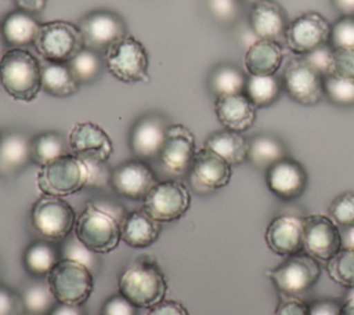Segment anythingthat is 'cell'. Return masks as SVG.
Segmentation results:
<instances>
[{
  "mask_svg": "<svg viewBox=\"0 0 354 315\" xmlns=\"http://www.w3.org/2000/svg\"><path fill=\"white\" fill-rule=\"evenodd\" d=\"M282 80L275 75L270 76H248L245 94L256 108H266L272 105L281 94Z\"/></svg>",
  "mask_w": 354,
  "mask_h": 315,
  "instance_id": "d6a6232c",
  "label": "cell"
},
{
  "mask_svg": "<svg viewBox=\"0 0 354 315\" xmlns=\"http://www.w3.org/2000/svg\"><path fill=\"white\" fill-rule=\"evenodd\" d=\"M68 146L71 153L79 158L102 162H106L113 152V144L108 133L93 122L76 123L68 135Z\"/></svg>",
  "mask_w": 354,
  "mask_h": 315,
  "instance_id": "e0dca14e",
  "label": "cell"
},
{
  "mask_svg": "<svg viewBox=\"0 0 354 315\" xmlns=\"http://www.w3.org/2000/svg\"><path fill=\"white\" fill-rule=\"evenodd\" d=\"M156 182L152 167L140 159L126 160L116 166L111 171L109 181L118 195L131 200H144Z\"/></svg>",
  "mask_w": 354,
  "mask_h": 315,
  "instance_id": "2e32d148",
  "label": "cell"
},
{
  "mask_svg": "<svg viewBox=\"0 0 354 315\" xmlns=\"http://www.w3.org/2000/svg\"><path fill=\"white\" fill-rule=\"evenodd\" d=\"M118 289L134 307L151 308L165 298L167 280L155 261L137 258L119 275Z\"/></svg>",
  "mask_w": 354,
  "mask_h": 315,
  "instance_id": "7a4b0ae2",
  "label": "cell"
},
{
  "mask_svg": "<svg viewBox=\"0 0 354 315\" xmlns=\"http://www.w3.org/2000/svg\"><path fill=\"white\" fill-rule=\"evenodd\" d=\"M36 184L43 195L64 198L87 187V167L79 156L65 153L40 166Z\"/></svg>",
  "mask_w": 354,
  "mask_h": 315,
  "instance_id": "8992f818",
  "label": "cell"
},
{
  "mask_svg": "<svg viewBox=\"0 0 354 315\" xmlns=\"http://www.w3.org/2000/svg\"><path fill=\"white\" fill-rule=\"evenodd\" d=\"M48 315H84V311L82 309V305H69V304L57 303L53 307V309L48 312Z\"/></svg>",
  "mask_w": 354,
  "mask_h": 315,
  "instance_id": "f5cc1de1",
  "label": "cell"
},
{
  "mask_svg": "<svg viewBox=\"0 0 354 315\" xmlns=\"http://www.w3.org/2000/svg\"><path fill=\"white\" fill-rule=\"evenodd\" d=\"M106 69L123 83L149 82V57L142 43L131 35L113 41L102 52Z\"/></svg>",
  "mask_w": 354,
  "mask_h": 315,
  "instance_id": "5b68a950",
  "label": "cell"
},
{
  "mask_svg": "<svg viewBox=\"0 0 354 315\" xmlns=\"http://www.w3.org/2000/svg\"><path fill=\"white\" fill-rule=\"evenodd\" d=\"M160 232V222L144 210L130 211L120 220V239L134 249L151 246L158 240Z\"/></svg>",
  "mask_w": 354,
  "mask_h": 315,
  "instance_id": "cb8c5ba5",
  "label": "cell"
},
{
  "mask_svg": "<svg viewBox=\"0 0 354 315\" xmlns=\"http://www.w3.org/2000/svg\"><path fill=\"white\" fill-rule=\"evenodd\" d=\"M169 124L159 115H145L138 119L130 133V148L134 155L148 159L159 155Z\"/></svg>",
  "mask_w": 354,
  "mask_h": 315,
  "instance_id": "7402d4cb",
  "label": "cell"
},
{
  "mask_svg": "<svg viewBox=\"0 0 354 315\" xmlns=\"http://www.w3.org/2000/svg\"><path fill=\"white\" fill-rule=\"evenodd\" d=\"M68 65L79 84H88L101 75L105 62L98 51L84 47L68 62Z\"/></svg>",
  "mask_w": 354,
  "mask_h": 315,
  "instance_id": "e575fe53",
  "label": "cell"
},
{
  "mask_svg": "<svg viewBox=\"0 0 354 315\" xmlns=\"http://www.w3.org/2000/svg\"><path fill=\"white\" fill-rule=\"evenodd\" d=\"M340 305L333 300H319L310 305V315H339Z\"/></svg>",
  "mask_w": 354,
  "mask_h": 315,
  "instance_id": "f907efd6",
  "label": "cell"
},
{
  "mask_svg": "<svg viewBox=\"0 0 354 315\" xmlns=\"http://www.w3.org/2000/svg\"><path fill=\"white\" fill-rule=\"evenodd\" d=\"M147 315H189L188 309L176 300H162L148 308Z\"/></svg>",
  "mask_w": 354,
  "mask_h": 315,
  "instance_id": "681fc988",
  "label": "cell"
},
{
  "mask_svg": "<svg viewBox=\"0 0 354 315\" xmlns=\"http://www.w3.org/2000/svg\"><path fill=\"white\" fill-rule=\"evenodd\" d=\"M304 249L318 261L328 262L342 247L343 238L339 227L329 216L310 214L303 217Z\"/></svg>",
  "mask_w": 354,
  "mask_h": 315,
  "instance_id": "4fadbf2b",
  "label": "cell"
},
{
  "mask_svg": "<svg viewBox=\"0 0 354 315\" xmlns=\"http://www.w3.org/2000/svg\"><path fill=\"white\" fill-rule=\"evenodd\" d=\"M257 108L245 93L232 95H220L214 101V112L218 122L236 133L249 130L256 122Z\"/></svg>",
  "mask_w": 354,
  "mask_h": 315,
  "instance_id": "603a6c76",
  "label": "cell"
},
{
  "mask_svg": "<svg viewBox=\"0 0 354 315\" xmlns=\"http://www.w3.org/2000/svg\"><path fill=\"white\" fill-rule=\"evenodd\" d=\"M69 146L64 137L55 131H44L30 141V158L39 166H43L68 152Z\"/></svg>",
  "mask_w": 354,
  "mask_h": 315,
  "instance_id": "836d02e7",
  "label": "cell"
},
{
  "mask_svg": "<svg viewBox=\"0 0 354 315\" xmlns=\"http://www.w3.org/2000/svg\"><path fill=\"white\" fill-rule=\"evenodd\" d=\"M196 153L195 135L184 124H169L163 146L159 152L163 166L174 173L183 174L189 170Z\"/></svg>",
  "mask_w": 354,
  "mask_h": 315,
  "instance_id": "ac0fdd59",
  "label": "cell"
},
{
  "mask_svg": "<svg viewBox=\"0 0 354 315\" xmlns=\"http://www.w3.org/2000/svg\"><path fill=\"white\" fill-rule=\"evenodd\" d=\"M22 301L8 287L0 285V315H18Z\"/></svg>",
  "mask_w": 354,
  "mask_h": 315,
  "instance_id": "c3c4849f",
  "label": "cell"
},
{
  "mask_svg": "<svg viewBox=\"0 0 354 315\" xmlns=\"http://www.w3.org/2000/svg\"><path fill=\"white\" fill-rule=\"evenodd\" d=\"M191 206V192L180 181H158L142 200V210L159 222L181 218Z\"/></svg>",
  "mask_w": 354,
  "mask_h": 315,
  "instance_id": "30bf717a",
  "label": "cell"
},
{
  "mask_svg": "<svg viewBox=\"0 0 354 315\" xmlns=\"http://www.w3.org/2000/svg\"><path fill=\"white\" fill-rule=\"evenodd\" d=\"M243 1H246V3H252V4H254V3H257L259 0H243Z\"/></svg>",
  "mask_w": 354,
  "mask_h": 315,
  "instance_id": "9f6ffc18",
  "label": "cell"
},
{
  "mask_svg": "<svg viewBox=\"0 0 354 315\" xmlns=\"http://www.w3.org/2000/svg\"><path fill=\"white\" fill-rule=\"evenodd\" d=\"M189 182L198 192H212L225 187L232 177V166L209 148L196 151L189 166Z\"/></svg>",
  "mask_w": 354,
  "mask_h": 315,
  "instance_id": "9a60e30c",
  "label": "cell"
},
{
  "mask_svg": "<svg viewBox=\"0 0 354 315\" xmlns=\"http://www.w3.org/2000/svg\"><path fill=\"white\" fill-rule=\"evenodd\" d=\"M325 97L340 106L354 105V82L335 76H324Z\"/></svg>",
  "mask_w": 354,
  "mask_h": 315,
  "instance_id": "74e56055",
  "label": "cell"
},
{
  "mask_svg": "<svg viewBox=\"0 0 354 315\" xmlns=\"http://www.w3.org/2000/svg\"><path fill=\"white\" fill-rule=\"evenodd\" d=\"M0 84L12 99L33 101L41 90V62L28 50H7L0 59Z\"/></svg>",
  "mask_w": 354,
  "mask_h": 315,
  "instance_id": "6da1fadb",
  "label": "cell"
},
{
  "mask_svg": "<svg viewBox=\"0 0 354 315\" xmlns=\"http://www.w3.org/2000/svg\"><path fill=\"white\" fill-rule=\"evenodd\" d=\"M289 22L286 11L275 0H259L252 4L249 26L257 39L285 43Z\"/></svg>",
  "mask_w": 354,
  "mask_h": 315,
  "instance_id": "ffe728a7",
  "label": "cell"
},
{
  "mask_svg": "<svg viewBox=\"0 0 354 315\" xmlns=\"http://www.w3.org/2000/svg\"><path fill=\"white\" fill-rule=\"evenodd\" d=\"M86 167H87V187H104L106 182L111 181V171L106 166V162L90 159V158H80Z\"/></svg>",
  "mask_w": 354,
  "mask_h": 315,
  "instance_id": "7bdbcfd3",
  "label": "cell"
},
{
  "mask_svg": "<svg viewBox=\"0 0 354 315\" xmlns=\"http://www.w3.org/2000/svg\"><path fill=\"white\" fill-rule=\"evenodd\" d=\"M77 26L83 35L84 46L98 52H104L108 46L127 35L124 21L109 10H94L86 14Z\"/></svg>",
  "mask_w": 354,
  "mask_h": 315,
  "instance_id": "5bb4252c",
  "label": "cell"
},
{
  "mask_svg": "<svg viewBox=\"0 0 354 315\" xmlns=\"http://www.w3.org/2000/svg\"><path fill=\"white\" fill-rule=\"evenodd\" d=\"M342 17H354V0H332Z\"/></svg>",
  "mask_w": 354,
  "mask_h": 315,
  "instance_id": "db71d44e",
  "label": "cell"
},
{
  "mask_svg": "<svg viewBox=\"0 0 354 315\" xmlns=\"http://www.w3.org/2000/svg\"><path fill=\"white\" fill-rule=\"evenodd\" d=\"M328 211L337 227H354V192L347 191L337 195L330 202Z\"/></svg>",
  "mask_w": 354,
  "mask_h": 315,
  "instance_id": "f35d334b",
  "label": "cell"
},
{
  "mask_svg": "<svg viewBox=\"0 0 354 315\" xmlns=\"http://www.w3.org/2000/svg\"><path fill=\"white\" fill-rule=\"evenodd\" d=\"M274 315H310V305L296 296L281 294Z\"/></svg>",
  "mask_w": 354,
  "mask_h": 315,
  "instance_id": "bcb514c9",
  "label": "cell"
},
{
  "mask_svg": "<svg viewBox=\"0 0 354 315\" xmlns=\"http://www.w3.org/2000/svg\"><path fill=\"white\" fill-rule=\"evenodd\" d=\"M79 82L68 64L46 61L41 64V90L53 97L65 98L79 90Z\"/></svg>",
  "mask_w": 354,
  "mask_h": 315,
  "instance_id": "f1b7e54d",
  "label": "cell"
},
{
  "mask_svg": "<svg viewBox=\"0 0 354 315\" xmlns=\"http://www.w3.org/2000/svg\"><path fill=\"white\" fill-rule=\"evenodd\" d=\"M40 25L41 23L36 21L32 14L17 8L3 19L0 30L8 46H12V48H21L35 43Z\"/></svg>",
  "mask_w": 354,
  "mask_h": 315,
  "instance_id": "484cf974",
  "label": "cell"
},
{
  "mask_svg": "<svg viewBox=\"0 0 354 315\" xmlns=\"http://www.w3.org/2000/svg\"><path fill=\"white\" fill-rule=\"evenodd\" d=\"M47 285L61 304L83 305L93 293V271L84 264L61 257L47 275Z\"/></svg>",
  "mask_w": 354,
  "mask_h": 315,
  "instance_id": "277c9868",
  "label": "cell"
},
{
  "mask_svg": "<svg viewBox=\"0 0 354 315\" xmlns=\"http://www.w3.org/2000/svg\"><path fill=\"white\" fill-rule=\"evenodd\" d=\"M283 62V50L279 43L266 39L254 40L243 55V65L252 76L275 75Z\"/></svg>",
  "mask_w": 354,
  "mask_h": 315,
  "instance_id": "d4e9b609",
  "label": "cell"
},
{
  "mask_svg": "<svg viewBox=\"0 0 354 315\" xmlns=\"http://www.w3.org/2000/svg\"><path fill=\"white\" fill-rule=\"evenodd\" d=\"M329 44L332 48L354 47V17H340L332 23Z\"/></svg>",
  "mask_w": 354,
  "mask_h": 315,
  "instance_id": "60d3db41",
  "label": "cell"
},
{
  "mask_svg": "<svg viewBox=\"0 0 354 315\" xmlns=\"http://www.w3.org/2000/svg\"><path fill=\"white\" fill-rule=\"evenodd\" d=\"M328 76L354 82V47L333 48Z\"/></svg>",
  "mask_w": 354,
  "mask_h": 315,
  "instance_id": "ab89813d",
  "label": "cell"
},
{
  "mask_svg": "<svg viewBox=\"0 0 354 315\" xmlns=\"http://www.w3.org/2000/svg\"><path fill=\"white\" fill-rule=\"evenodd\" d=\"M267 276L272 280L281 294L299 297L318 282L321 267L318 260L313 256L296 253L288 256L285 261L270 269Z\"/></svg>",
  "mask_w": 354,
  "mask_h": 315,
  "instance_id": "9c48e42d",
  "label": "cell"
},
{
  "mask_svg": "<svg viewBox=\"0 0 354 315\" xmlns=\"http://www.w3.org/2000/svg\"><path fill=\"white\" fill-rule=\"evenodd\" d=\"M137 307H134L120 293L109 297L101 308V315H137Z\"/></svg>",
  "mask_w": 354,
  "mask_h": 315,
  "instance_id": "7dc6e473",
  "label": "cell"
},
{
  "mask_svg": "<svg viewBox=\"0 0 354 315\" xmlns=\"http://www.w3.org/2000/svg\"><path fill=\"white\" fill-rule=\"evenodd\" d=\"M330 279L347 289H354V247L343 246L328 262Z\"/></svg>",
  "mask_w": 354,
  "mask_h": 315,
  "instance_id": "d590c367",
  "label": "cell"
},
{
  "mask_svg": "<svg viewBox=\"0 0 354 315\" xmlns=\"http://www.w3.org/2000/svg\"><path fill=\"white\" fill-rule=\"evenodd\" d=\"M62 242V249L59 251L61 257L76 260L88 267L91 271L95 268V253L90 251L76 236L66 238Z\"/></svg>",
  "mask_w": 354,
  "mask_h": 315,
  "instance_id": "b9f144b4",
  "label": "cell"
},
{
  "mask_svg": "<svg viewBox=\"0 0 354 315\" xmlns=\"http://www.w3.org/2000/svg\"><path fill=\"white\" fill-rule=\"evenodd\" d=\"M14 4L17 6V8L26 11L29 14H36V12H41L48 0H12Z\"/></svg>",
  "mask_w": 354,
  "mask_h": 315,
  "instance_id": "816d5d0a",
  "label": "cell"
},
{
  "mask_svg": "<svg viewBox=\"0 0 354 315\" xmlns=\"http://www.w3.org/2000/svg\"><path fill=\"white\" fill-rule=\"evenodd\" d=\"M203 146L220 155L231 166H238L248 160L249 140H246L242 133L227 128L217 130L206 138Z\"/></svg>",
  "mask_w": 354,
  "mask_h": 315,
  "instance_id": "4316f807",
  "label": "cell"
},
{
  "mask_svg": "<svg viewBox=\"0 0 354 315\" xmlns=\"http://www.w3.org/2000/svg\"><path fill=\"white\" fill-rule=\"evenodd\" d=\"M59 258L61 253L51 243L39 240L26 247L24 253V265L33 276H47Z\"/></svg>",
  "mask_w": 354,
  "mask_h": 315,
  "instance_id": "f546056e",
  "label": "cell"
},
{
  "mask_svg": "<svg viewBox=\"0 0 354 315\" xmlns=\"http://www.w3.org/2000/svg\"><path fill=\"white\" fill-rule=\"evenodd\" d=\"M0 35H1V30H0Z\"/></svg>",
  "mask_w": 354,
  "mask_h": 315,
  "instance_id": "6f0895ef",
  "label": "cell"
},
{
  "mask_svg": "<svg viewBox=\"0 0 354 315\" xmlns=\"http://www.w3.org/2000/svg\"><path fill=\"white\" fill-rule=\"evenodd\" d=\"M248 77L245 73L230 64L216 66L209 76V87L216 97L245 93Z\"/></svg>",
  "mask_w": 354,
  "mask_h": 315,
  "instance_id": "1f68e13d",
  "label": "cell"
},
{
  "mask_svg": "<svg viewBox=\"0 0 354 315\" xmlns=\"http://www.w3.org/2000/svg\"><path fill=\"white\" fill-rule=\"evenodd\" d=\"M75 236L93 253L105 254L113 251L120 239V221L105 209L87 203L77 216Z\"/></svg>",
  "mask_w": 354,
  "mask_h": 315,
  "instance_id": "3957f363",
  "label": "cell"
},
{
  "mask_svg": "<svg viewBox=\"0 0 354 315\" xmlns=\"http://www.w3.org/2000/svg\"><path fill=\"white\" fill-rule=\"evenodd\" d=\"M332 23L317 11H307L289 22L285 44L293 54L303 57L329 43Z\"/></svg>",
  "mask_w": 354,
  "mask_h": 315,
  "instance_id": "7c38bea8",
  "label": "cell"
},
{
  "mask_svg": "<svg viewBox=\"0 0 354 315\" xmlns=\"http://www.w3.org/2000/svg\"><path fill=\"white\" fill-rule=\"evenodd\" d=\"M268 247L279 256H292L304 249L303 217L281 214L275 217L266 231Z\"/></svg>",
  "mask_w": 354,
  "mask_h": 315,
  "instance_id": "44dd1931",
  "label": "cell"
},
{
  "mask_svg": "<svg viewBox=\"0 0 354 315\" xmlns=\"http://www.w3.org/2000/svg\"><path fill=\"white\" fill-rule=\"evenodd\" d=\"M207 7L212 15L224 23L234 22L239 12L236 0H207Z\"/></svg>",
  "mask_w": 354,
  "mask_h": 315,
  "instance_id": "ee69618b",
  "label": "cell"
},
{
  "mask_svg": "<svg viewBox=\"0 0 354 315\" xmlns=\"http://www.w3.org/2000/svg\"><path fill=\"white\" fill-rule=\"evenodd\" d=\"M332 51L333 48L330 47L329 43L315 48L314 51L303 55V58L313 66L315 68L322 76L329 75V66H330V59H332Z\"/></svg>",
  "mask_w": 354,
  "mask_h": 315,
  "instance_id": "f6af8a7d",
  "label": "cell"
},
{
  "mask_svg": "<svg viewBox=\"0 0 354 315\" xmlns=\"http://www.w3.org/2000/svg\"><path fill=\"white\" fill-rule=\"evenodd\" d=\"M76 213L62 198L41 195L30 209L33 228L48 242H62L75 229Z\"/></svg>",
  "mask_w": 354,
  "mask_h": 315,
  "instance_id": "ba28073f",
  "label": "cell"
},
{
  "mask_svg": "<svg viewBox=\"0 0 354 315\" xmlns=\"http://www.w3.org/2000/svg\"><path fill=\"white\" fill-rule=\"evenodd\" d=\"M339 315H354V289H350V293L340 305Z\"/></svg>",
  "mask_w": 354,
  "mask_h": 315,
  "instance_id": "11a10c76",
  "label": "cell"
},
{
  "mask_svg": "<svg viewBox=\"0 0 354 315\" xmlns=\"http://www.w3.org/2000/svg\"><path fill=\"white\" fill-rule=\"evenodd\" d=\"M24 308L32 315H48L57 304L47 283H35L28 286L21 296Z\"/></svg>",
  "mask_w": 354,
  "mask_h": 315,
  "instance_id": "8d00e7d4",
  "label": "cell"
},
{
  "mask_svg": "<svg viewBox=\"0 0 354 315\" xmlns=\"http://www.w3.org/2000/svg\"><path fill=\"white\" fill-rule=\"evenodd\" d=\"M282 87L297 104L317 105L324 97V76L313 68L303 57L289 61L283 70Z\"/></svg>",
  "mask_w": 354,
  "mask_h": 315,
  "instance_id": "8fae6325",
  "label": "cell"
},
{
  "mask_svg": "<svg viewBox=\"0 0 354 315\" xmlns=\"http://www.w3.org/2000/svg\"><path fill=\"white\" fill-rule=\"evenodd\" d=\"M266 182L275 196L283 200H292L304 192L308 177L299 162L283 158L266 170Z\"/></svg>",
  "mask_w": 354,
  "mask_h": 315,
  "instance_id": "d6986e66",
  "label": "cell"
},
{
  "mask_svg": "<svg viewBox=\"0 0 354 315\" xmlns=\"http://www.w3.org/2000/svg\"><path fill=\"white\" fill-rule=\"evenodd\" d=\"M283 158H286V151L278 138L261 134L249 140L248 160L254 166L267 170Z\"/></svg>",
  "mask_w": 354,
  "mask_h": 315,
  "instance_id": "4dcf8cb0",
  "label": "cell"
},
{
  "mask_svg": "<svg viewBox=\"0 0 354 315\" xmlns=\"http://www.w3.org/2000/svg\"><path fill=\"white\" fill-rule=\"evenodd\" d=\"M33 46L46 61L64 64L86 47L79 26L62 19L41 23Z\"/></svg>",
  "mask_w": 354,
  "mask_h": 315,
  "instance_id": "52a82bcc",
  "label": "cell"
},
{
  "mask_svg": "<svg viewBox=\"0 0 354 315\" xmlns=\"http://www.w3.org/2000/svg\"><path fill=\"white\" fill-rule=\"evenodd\" d=\"M30 158V141L19 133L0 138V174L10 175L22 170Z\"/></svg>",
  "mask_w": 354,
  "mask_h": 315,
  "instance_id": "83f0119b",
  "label": "cell"
}]
</instances>
